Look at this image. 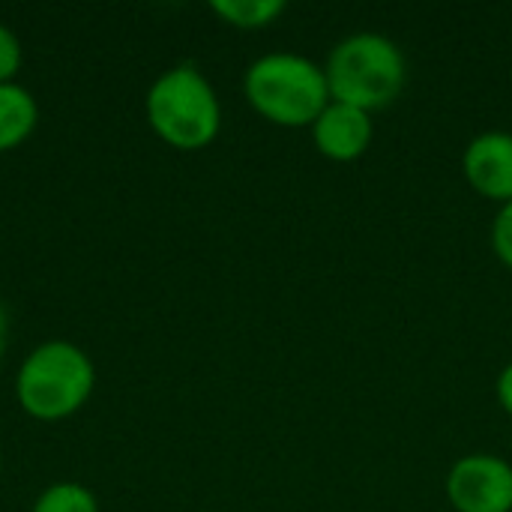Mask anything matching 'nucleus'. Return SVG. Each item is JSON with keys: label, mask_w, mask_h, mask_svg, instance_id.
<instances>
[{"label": "nucleus", "mask_w": 512, "mask_h": 512, "mask_svg": "<svg viewBox=\"0 0 512 512\" xmlns=\"http://www.w3.org/2000/svg\"><path fill=\"white\" fill-rule=\"evenodd\" d=\"M96 390V366L78 345L51 339L36 345L15 375L18 408L39 423L75 417Z\"/></svg>", "instance_id": "1"}, {"label": "nucleus", "mask_w": 512, "mask_h": 512, "mask_svg": "<svg viewBox=\"0 0 512 512\" xmlns=\"http://www.w3.org/2000/svg\"><path fill=\"white\" fill-rule=\"evenodd\" d=\"M144 114L156 138L183 153L210 147L222 129L216 87L192 63L171 66L150 84Z\"/></svg>", "instance_id": "2"}, {"label": "nucleus", "mask_w": 512, "mask_h": 512, "mask_svg": "<svg viewBox=\"0 0 512 512\" xmlns=\"http://www.w3.org/2000/svg\"><path fill=\"white\" fill-rule=\"evenodd\" d=\"M243 93L267 123L285 129H312V123L330 105L324 69L315 60L291 51L258 57L243 75Z\"/></svg>", "instance_id": "3"}, {"label": "nucleus", "mask_w": 512, "mask_h": 512, "mask_svg": "<svg viewBox=\"0 0 512 512\" xmlns=\"http://www.w3.org/2000/svg\"><path fill=\"white\" fill-rule=\"evenodd\" d=\"M324 75L333 102L372 114L399 99L408 78V63L390 36L354 33L330 51Z\"/></svg>", "instance_id": "4"}, {"label": "nucleus", "mask_w": 512, "mask_h": 512, "mask_svg": "<svg viewBox=\"0 0 512 512\" xmlns=\"http://www.w3.org/2000/svg\"><path fill=\"white\" fill-rule=\"evenodd\" d=\"M456 512H512V465L492 453H471L447 474Z\"/></svg>", "instance_id": "5"}, {"label": "nucleus", "mask_w": 512, "mask_h": 512, "mask_svg": "<svg viewBox=\"0 0 512 512\" xmlns=\"http://www.w3.org/2000/svg\"><path fill=\"white\" fill-rule=\"evenodd\" d=\"M462 174L480 198L512 201V132H480L462 156Z\"/></svg>", "instance_id": "6"}, {"label": "nucleus", "mask_w": 512, "mask_h": 512, "mask_svg": "<svg viewBox=\"0 0 512 512\" xmlns=\"http://www.w3.org/2000/svg\"><path fill=\"white\" fill-rule=\"evenodd\" d=\"M375 126H372V114L354 108V105H342L333 102L321 111V117L312 123V141L315 150L321 156H327L330 162H354L360 159L369 144H372Z\"/></svg>", "instance_id": "7"}, {"label": "nucleus", "mask_w": 512, "mask_h": 512, "mask_svg": "<svg viewBox=\"0 0 512 512\" xmlns=\"http://www.w3.org/2000/svg\"><path fill=\"white\" fill-rule=\"evenodd\" d=\"M36 123H39L36 96L18 81L0 84V153L18 150L36 132Z\"/></svg>", "instance_id": "8"}, {"label": "nucleus", "mask_w": 512, "mask_h": 512, "mask_svg": "<svg viewBox=\"0 0 512 512\" xmlns=\"http://www.w3.org/2000/svg\"><path fill=\"white\" fill-rule=\"evenodd\" d=\"M210 9L237 30H261L279 21L288 6L285 0H213Z\"/></svg>", "instance_id": "9"}, {"label": "nucleus", "mask_w": 512, "mask_h": 512, "mask_svg": "<svg viewBox=\"0 0 512 512\" xmlns=\"http://www.w3.org/2000/svg\"><path fill=\"white\" fill-rule=\"evenodd\" d=\"M30 512H99V498L84 483H51L39 492Z\"/></svg>", "instance_id": "10"}, {"label": "nucleus", "mask_w": 512, "mask_h": 512, "mask_svg": "<svg viewBox=\"0 0 512 512\" xmlns=\"http://www.w3.org/2000/svg\"><path fill=\"white\" fill-rule=\"evenodd\" d=\"M21 63H24L21 39L15 36V30L0 24V84L15 81V75L21 72Z\"/></svg>", "instance_id": "11"}, {"label": "nucleus", "mask_w": 512, "mask_h": 512, "mask_svg": "<svg viewBox=\"0 0 512 512\" xmlns=\"http://www.w3.org/2000/svg\"><path fill=\"white\" fill-rule=\"evenodd\" d=\"M492 249H495L498 261L512 270V201L501 204V210L492 222Z\"/></svg>", "instance_id": "12"}, {"label": "nucleus", "mask_w": 512, "mask_h": 512, "mask_svg": "<svg viewBox=\"0 0 512 512\" xmlns=\"http://www.w3.org/2000/svg\"><path fill=\"white\" fill-rule=\"evenodd\" d=\"M498 402H501V408L507 411L512 417V363L510 366H504L501 369V375H498Z\"/></svg>", "instance_id": "13"}, {"label": "nucleus", "mask_w": 512, "mask_h": 512, "mask_svg": "<svg viewBox=\"0 0 512 512\" xmlns=\"http://www.w3.org/2000/svg\"><path fill=\"white\" fill-rule=\"evenodd\" d=\"M6 345H9V312L6 306L0 303V363L6 357Z\"/></svg>", "instance_id": "14"}, {"label": "nucleus", "mask_w": 512, "mask_h": 512, "mask_svg": "<svg viewBox=\"0 0 512 512\" xmlns=\"http://www.w3.org/2000/svg\"><path fill=\"white\" fill-rule=\"evenodd\" d=\"M0 474H3V453H0Z\"/></svg>", "instance_id": "15"}]
</instances>
